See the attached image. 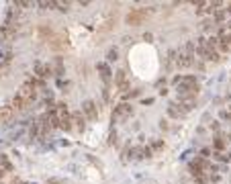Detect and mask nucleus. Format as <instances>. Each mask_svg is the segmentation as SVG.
I'll return each mask as SVG.
<instances>
[{
	"label": "nucleus",
	"mask_w": 231,
	"mask_h": 184,
	"mask_svg": "<svg viewBox=\"0 0 231 184\" xmlns=\"http://www.w3.org/2000/svg\"><path fill=\"white\" fill-rule=\"evenodd\" d=\"M127 156H129L131 160H141L143 157V147H129Z\"/></svg>",
	"instance_id": "ddd939ff"
},
{
	"label": "nucleus",
	"mask_w": 231,
	"mask_h": 184,
	"mask_svg": "<svg viewBox=\"0 0 231 184\" xmlns=\"http://www.w3.org/2000/svg\"><path fill=\"white\" fill-rule=\"evenodd\" d=\"M0 162H2V166H4V170H13V164H10V160H8L6 156H0Z\"/></svg>",
	"instance_id": "a211bd4d"
},
{
	"label": "nucleus",
	"mask_w": 231,
	"mask_h": 184,
	"mask_svg": "<svg viewBox=\"0 0 231 184\" xmlns=\"http://www.w3.org/2000/svg\"><path fill=\"white\" fill-rule=\"evenodd\" d=\"M139 96V90H129V92H125V98H135Z\"/></svg>",
	"instance_id": "b1692460"
},
{
	"label": "nucleus",
	"mask_w": 231,
	"mask_h": 184,
	"mask_svg": "<svg viewBox=\"0 0 231 184\" xmlns=\"http://www.w3.org/2000/svg\"><path fill=\"white\" fill-rule=\"evenodd\" d=\"M213 157H215V160H219V162H229V157H225L221 151H215V153H213Z\"/></svg>",
	"instance_id": "5701e85b"
},
{
	"label": "nucleus",
	"mask_w": 231,
	"mask_h": 184,
	"mask_svg": "<svg viewBox=\"0 0 231 184\" xmlns=\"http://www.w3.org/2000/svg\"><path fill=\"white\" fill-rule=\"evenodd\" d=\"M53 63H55L53 74H55V76H60V78H61V76H63V61H61V57H55V61H53Z\"/></svg>",
	"instance_id": "4468645a"
},
{
	"label": "nucleus",
	"mask_w": 231,
	"mask_h": 184,
	"mask_svg": "<svg viewBox=\"0 0 231 184\" xmlns=\"http://www.w3.org/2000/svg\"><path fill=\"white\" fill-rule=\"evenodd\" d=\"M102 96H104V100H110V88H109V86H104V90H102Z\"/></svg>",
	"instance_id": "a878e982"
},
{
	"label": "nucleus",
	"mask_w": 231,
	"mask_h": 184,
	"mask_svg": "<svg viewBox=\"0 0 231 184\" xmlns=\"http://www.w3.org/2000/svg\"><path fill=\"white\" fill-rule=\"evenodd\" d=\"M215 16H213V19H215V23H223L225 20V10H215Z\"/></svg>",
	"instance_id": "6ab92c4d"
},
{
	"label": "nucleus",
	"mask_w": 231,
	"mask_h": 184,
	"mask_svg": "<svg viewBox=\"0 0 231 184\" xmlns=\"http://www.w3.org/2000/svg\"><path fill=\"white\" fill-rule=\"evenodd\" d=\"M19 94L23 96L29 104H33V102L37 100V88H35V84H33V80H31V78L23 82V86L19 88Z\"/></svg>",
	"instance_id": "f03ea898"
},
{
	"label": "nucleus",
	"mask_w": 231,
	"mask_h": 184,
	"mask_svg": "<svg viewBox=\"0 0 231 184\" xmlns=\"http://www.w3.org/2000/svg\"><path fill=\"white\" fill-rule=\"evenodd\" d=\"M151 151H160V150H164V141L162 139H151Z\"/></svg>",
	"instance_id": "f3484780"
},
{
	"label": "nucleus",
	"mask_w": 231,
	"mask_h": 184,
	"mask_svg": "<svg viewBox=\"0 0 231 184\" xmlns=\"http://www.w3.org/2000/svg\"><path fill=\"white\" fill-rule=\"evenodd\" d=\"M115 86H117L119 90H123V92H129L131 82H129V76H127V72H125V70H119V72H115Z\"/></svg>",
	"instance_id": "39448f33"
},
{
	"label": "nucleus",
	"mask_w": 231,
	"mask_h": 184,
	"mask_svg": "<svg viewBox=\"0 0 231 184\" xmlns=\"http://www.w3.org/2000/svg\"><path fill=\"white\" fill-rule=\"evenodd\" d=\"M16 31L19 27H8V25H0V41L4 43H10V41L16 37Z\"/></svg>",
	"instance_id": "6e6552de"
},
{
	"label": "nucleus",
	"mask_w": 231,
	"mask_h": 184,
	"mask_svg": "<svg viewBox=\"0 0 231 184\" xmlns=\"http://www.w3.org/2000/svg\"><path fill=\"white\" fill-rule=\"evenodd\" d=\"M117 60H119V51H117V47H110L109 51H106V63L117 61Z\"/></svg>",
	"instance_id": "2eb2a0df"
},
{
	"label": "nucleus",
	"mask_w": 231,
	"mask_h": 184,
	"mask_svg": "<svg viewBox=\"0 0 231 184\" xmlns=\"http://www.w3.org/2000/svg\"><path fill=\"white\" fill-rule=\"evenodd\" d=\"M157 86H166V78H160L157 80Z\"/></svg>",
	"instance_id": "473e14b6"
},
{
	"label": "nucleus",
	"mask_w": 231,
	"mask_h": 184,
	"mask_svg": "<svg viewBox=\"0 0 231 184\" xmlns=\"http://www.w3.org/2000/svg\"><path fill=\"white\" fill-rule=\"evenodd\" d=\"M96 70H98L100 78L104 80V84L109 86V84H110V80H113V70H110V66L106 63V61H98V63H96Z\"/></svg>",
	"instance_id": "0eeeda50"
},
{
	"label": "nucleus",
	"mask_w": 231,
	"mask_h": 184,
	"mask_svg": "<svg viewBox=\"0 0 231 184\" xmlns=\"http://www.w3.org/2000/svg\"><path fill=\"white\" fill-rule=\"evenodd\" d=\"M33 70H35V74H37V78H39V80H47L49 76H53L51 66H49V63H43V61H35V63H33Z\"/></svg>",
	"instance_id": "423d86ee"
},
{
	"label": "nucleus",
	"mask_w": 231,
	"mask_h": 184,
	"mask_svg": "<svg viewBox=\"0 0 231 184\" xmlns=\"http://www.w3.org/2000/svg\"><path fill=\"white\" fill-rule=\"evenodd\" d=\"M213 145H215V150H217V151H221L225 147V143H223V139H221V137H217V139L213 141Z\"/></svg>",
	"instance_id": "aec40b11"
},
{
	"label": "nucleus",
	"mask_w": 231,
	"mask_h": 184,
	"mask_svg": "<svg viewBox=\"0 0 231 184\" xmlns=\"http://www.w3.org/2000/svg\"><path fill=\"white\" fill-rule=\"evenodd\" d=\"M39 6L41 8H51V6H55V2H39Z\"/></svg>",
	"instance_id": "cd10ccee"
},
{
	"label": "nucleus",
	"mask_w": 231,
	"mask_h": 184,
	"mask_svg": "<svg viewBox=\"0 0 231 184\" xmlns=\"http://www.w3.org/2000/svg\"><path fill=\"white\" fill-rule=\"evenodd\" d=\"M192 178H194V182H198V184H207L209 182V178L204 176V172H192Z\"/></svg>",
	"instance_id": "dca6fc26"
},
{
	"label": "nucleus",
	"mask_w": 231,
	"mask_h": 184,
	"mask_svg": "<svg viewBox=\"0 0 231 184\" xmlns=\"http://www.w3.org/2000/svg\"><path fill=\"white\" fill-rule=\"evenodd\" d=\"M229 156H231V153H229Z\"/></svg>",
	"instance_id": "e433bc0d"
},
{
	"label": "nucleus",
	"mask_w": 231,
	"mask_h": 184,
	"mask_svg": "<svg viewBox=\"0 0 231 184\" xmlns=\"http://www.w3.org/2000/svg\"><path fill=\"white\" fill-rule=\"evenodd\" d=\"M109 145H119V135L117 133H110L109 135Z\"/></svg>",
	"instance_id": "4be33fe9"
},
{
	"label": "nucleus",
	"mask_w": 231,
	"mask_h": 184,
	"mask_svg": "<svg viewBox=\"0 0 231 184\" xmlns=\"http://www.w3.org/2000/svg\"><path fill=\"white\" fill-rule=\"evenodd\" d=\"M211 25H213V20H211V19H207V20L203 23V29H204V31H211Z\"/></svg>",
	"instance_id": "bb28decb"
},
{
	"label": "nucleus",
	"mask_w": 231,
	"mask_h": 184,
	"mask_svg": "<svg viewBox=\"0 0 231 184\" xmlns=\"http://www.w3.org/2000/svg\"><path fill=\"white\" fill-rule=\"evenodd\" d=\"M14 115H16V113L13 110V106H10V104L0 106V125H8V123H13Z\"/></svg>",
	"instance_id": "1a4fd4ad"
},
{
	"label": "nucleus",
	"mask_w": 231,
	"mask_h": 184,
	"mask_svg": "<svg viewBox=\"0 0 231 184\" xmlns=\"http://www.w3.org/2000/svg\"><path fill=\"white\" fill-rule=\"evenodd\" d=\"M229 45H231V33H229Z\"/></svg>",
	"instance_id": "72a5a7b5"
},
{
	"label": "nucleus",
	"mask_w": 231,
	"mask_h": 184,
	"mask_svg": "<svg viewBox=\"0 0 231 184\" xmlns=\"http://www.w3.org/2000/svg\"><path fill=\"white\" fill-rule=\"evenodd\" d=\"M147 10L145 8H131L129 13H127V16H125V23L127 25H131V27H137V25H141L143 20L147 19Z\"/></svg>",
	"instance_id": "f257e3e1"
},
{
	"label": "nucleus",
	"mask_w": 231,
	"mask_h": 184,
	"mask_svg": "<svg viewBox=\"0 0 231 184\" xmlns=\"http://www.w3.org/2000/svg\"><path fill=\"white\" fill-rule=\"evenodd\" d=\"M229 113H231V106H229Z\"/></svg>",
	"instance_id": "f704fd0d"
},
{
	"label": "nucleus",
	"mask_w": 231,
	"mask_h": 184,
	"mask_svg": "<svg viewBox=\"0 0 231 184\" xmlns=\"http://www.w3.org/2000/svg\"><path fill=\"white\" fill-rule=\"evenodd\" d=\"M131 115H133V106H131L129 102H121V104H117L115 110H113V123L125 121V119H129Z\"/></svg>",
	"instance_id": "7ed1b4c3"
},
{
	"label": "nucleus",
	"mask_w": 231,
	"mask_h": 184,
	"mask_svg": "<svg viewBox=\"0 0 231 184\" xmlns=\"http://www.w3.org/2000/svg\"><path fill=\"white\" fill-rule=\"evenodd\" d=\"M57 86H60V88H68L70 84H68V82H63V80L60 78V80H57Z\"/></svg>",
	"instance_id": "c756f323"
},
{
	"label": "nucleus",
	"mask_w": 231,
	"mask_h": 184,
	"mask_svg": "<svg viewBox=\"0 0 231 184\" xmlns=\"http://www.w3.org/2000/svg\"><path fill=\"white\" fill-rule=\"evenodd\" d=\"M160 127H162L164 131H168V129H170V125H168V121H164V119L160 121Z\"/></svg>",
	"instance_id": "c85d7f7f"
},
{
	"label": "nucleus",
	"mask_w": 231,
	"mask_h": 184,
	"mask_svg": "<svg viewBox=\"0 0 231 184\" xmlns=\"http://www.w3.org/2000/svg\"><path fill=\"white\" fill-rule=\"evenodd\" d=\"M82 113H84V119H88V121H96L98 115H100V109L96 106L94 100H84V104H82Z\"/></svg>",
	"instance_id": "20e7f679"
},
{
	"label": "nucleus",
	"mask_w": 231,
	"mask_h": 184,
	"mask_svg": "<svg viewBox=\"0 0 231 184\" xmlns=\"http://www.w3.org/2000/svg\"><path fill=\"white\" fill-rule=\"evenodd\" d=\"M55 6L60 8L61 13H68V10H70V4H68V2H55Z\"/></svg>",
	"instance_id": "412c9836"
},
{
	"label": "nucleus",
	"mask_w": 231,
	"mask_h": 184,
	"mask_svg": "<svg viewBox=\"0 0 231 184\" xmlns=\"http://www.w3.org/2000/svg\"><path fill=\"white\" fill-rule=\"evenodd\" d=\"M8 104L13 106V110H14V113H23V110H25V109L29 106V102L25 100V98H23V96H20L19 92H16V94L13 96V100L8 102Z\"/></svg>",
	"instance_id": "9d476101"
},
{
	"label": "nucleus",
	"mask_w": 231,
	"mask_h": 184,
	"mask_svg": "<svg viewBox=\"0 0 231 184\" xmlns=\"http://www.w3.org/2000/svg\"><path fill=\"white\" fill-rule=\"evenodd\" d=\"M221 119H231V113L229 110H221Z\"/></svg>",
	"instance_id": "7c9ffc66"
},
{
	"label": "nucleus",
	"mask_w": 231,
	"mask_h": 184,
	"mask_svg": "<svg viewBox=\"0 0 231 184\" xmlns=\"http://www.w3.org/2000/svg\"><path fill=\"white\" fill-rule=\"evenodd\" d=\"M143 157H153V151H151L150 145H147V147H143Z\"/></svg>",
	"instance_id": "393cba45"
},
{
	"label": "nucleus",
	"mask_w": 231,
	"mask_h": 184,
	"mask_svg": "<svg viewBox=\"0 0 231 184\" xmlns=\"http://www.w3.org/2000/svg\"><path fill=\"white\" fill-rule=\"evenodd\" d=\"M168 115H170L172 119H182V117H186V113L180 109L178 102H170V104H168Z\"/></svg>",
	"instance_id": "9b49d317"
},
{
	"label": "nucleus",
	"mask_w": 231,
	"mask_h": 184,
	"mask_svg": "<svg viewBox=\"0 0 231 184\" xmlns=\"http://www.w3.org/2000/svg\"><path fill=\"white\" fill-rule=\"evenodd\" d=\"M209 153H211V150H203V151H200V157H207Z\"/></svg>",
	"instance_id": "2f4dec72"
},
{
	"label": "nucleus",
	"mask_w": 231,
	"mask_h": 184,
	"mask_svg": "<svg viewBox=\"0 0 231 184\" xmlns=\"http://www.w3.org/2000/svg\"><path fill=\"white\" fill-rule=\"evenodd\" d=\"M229 139H231V133H229Z\"/></svg>",
	"instance_id": "c9c22d12"
},
{
	"label": "nucleus",
	"mask_w": 231,
	"mask_h": 184,
	"mask_svg": "<svg viewBox=\"0 0 231 184\" xmlns=\"http://www.w3.org/2000/svg\"><path fill=\"white\" fill-rule=\"evenodd\" d=\"M70 119H72V127H76L78 131H84V127H86V119H84V115H82V110L80 113H74V115H70Z\"/></svg>",
	"instance_id": "f8f14e48"
}]
</instances>
